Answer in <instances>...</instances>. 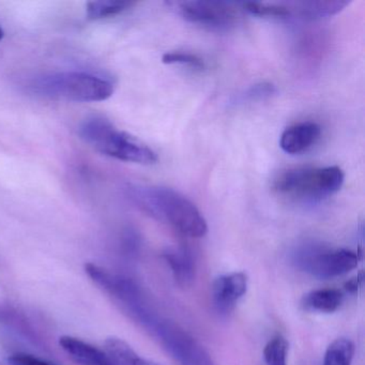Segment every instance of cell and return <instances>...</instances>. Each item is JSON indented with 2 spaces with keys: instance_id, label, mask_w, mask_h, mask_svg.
Wrapping results in <instances>:
<instances>
[{
  "instance_id": "1",
  "label": "cell",
  "mask_w": 365,
  "mask_h": 365,
  "mask_svg": "<svg viewBox=\"0 0 365 365\" xmlns=\"http://www.w3.org/2000/svg\"><path fill=\"white\" fill-rule=\"evenodd\" d=\"M128 195L147 215L168 224L183 236L202 238L208 232V224L197 207L175 190L132 185L128 187Z\"/></svg>"
},
{
  "instance_id": "2",
  "label": "cell",
  "mask_w": 365,
  "mask_h": 365,
  "mask_svg": "<svg viewBox=\"0 0 365 365\" xmlns=\"http://www.w3.org/2000/svg\"><path fill=\"white\" fill-rule=\"evenodd\" d=\"M345 174L339 166H300L282 172L272 187L281 197L303 204L322 202L341 190Z\"/></svg>"
},
{
  "instance_id": "3",
  "label": "cell",
  "mask_w": 365,
  "mask_h": 365,
  "mask_svg": "<svg viewBox=\"0 0 365 365\" xmlns=\"http://www.w3.org/2000/svg\"><path fill=\"white\" fill-rule=\"evenodd\" d=\"M78 134L91 148L108 157L142 165H151L158 161L157 153L150 147L117 129L103 117H89L83 121Z\"/></svg>"
},
{
  "instance_id": "4",
  "label": "cell",
  "mask_w": 365,
  "mask_h": 365,
  "mask_svg": "<svg viewBox=\"0 0 365 365\" xmlns=\"http://www.w3.org/2000/svg\"><path fill=\"white\" fill-rule=\"evenodd\" d=\"M29 91L40 97L63 101L102 102L115 91L110 81L87 72H59L40 76L29 83Z\"/></svg>"
},
{
  "instance_id": "5",
  "label": "cell",
  "mask_w": 365,
  "mask_h": 365,
  "mask_svg": "<svg viewBox=\"0 0 365 365\" xmlns=\"http://www.w3.org/2000/svg\"><path fill=\"white\" fill-rule=\"evenodd\" d=\"M292 262L303 272L328 279L341 277L356 268L359 255L347 249H333L317 243H305L296 250Z\"/></svg>"
},
{
  "instance_id": "6",
  "label": "cell",
  "mask_w": 365,
  "mask_h": 365,
  "mask_svg": "<svg viewBox=\"0 0 365 365\" xmlns=\"http://www.w3.org/2000/svg\"><path fill=\"white\" fill-rule=\"evenodd\" d=\"M180 365H217L209 352L178 324L155 314L145 327Z\"/></svg>"
},
{
  "instance_id": "7",
  "label": "cell",
  "mask_w": 365,
  "mask_h": 365,
  "mask_svg": "<svg viewBox=\"0 0 365 365\" xmlns=\"http://www.w3.org/2000/svg\"><path fill=\"white\" fill-rule=\"evenodd\" d=\"M173 5L185 21L210 31H230L238 22V11L230 4L194 0Z\"/></svg>"
},
{
  "instance_id": "8",
  "label": "cell",
  "mask_w": 365,
  "mask_h": 365,
  "mask_svg": "<svg viewBox=\"0 0 365 365\" xmlns=\"http://www.w3.org/2000/svg\"><path fill=\"white\" fill-rule=\"evenodd\" d=\"M249 279L243 272L221 275L212 284V300L217 311L228 313L247 294Z\"/></svg>"
},
{
  "instance_id": "9",
  "label": "cell",
  "mask_w": 365,
  "mask_h": 365,
  "mask_svg": "<svg viewBox=\"0 0 365 365\" xmlns=\"http://www.w3.org/2000/svg\"><path fill=\"white\" fill-rule=\"evenodd\" d=\"M322 128L316 123H296L287 128L279 138V146L288 155H299L309 150L319 140Z\"/></svg>"
},
{
  "instance_id": "10",
  "label": "cell",
  "mask_w": 365,
  "mask_h": 365,
  "mask_svg": "<svg viewBox=\"0 0 365 365\" xmlns=\"http://www.w3.org/2000/svg\"><path fill=\"white\" fill-rule=\"evenodd\" d=\"M164 259L180 287L193 285L196 277V262L193 254L185 247H170L163 253Z\"/></svg>"
},
{
  "instance_id": "11",
  "label": "cell",
  "mask_w": 365,
  "mask_h": 365,
  "mask_svg": "<svg viewBox=\"0 0 365 365\" xmlns=\"http://www.w3.org/2000/svg\"><path fill=\"white\" fill-rule=\"evenodd\" d=\"M59 345L80 365H115L106 350L99 349L76 337L61 336Z\"/></svg>"
},
{
  "instance_id": "12",
  "label": "cell",
  "mask_w": 365,
  "mask_h": 365,
  "mask_svg": "<svg viewBox=\"0 0 365 365\" xmlns=\"http://www.w3.org/2000/svg\"><path fill=\"white\" fill-rule=\"evenodd\" d=\"M349 1L346 0H318V1H302L288 4L292 16H300L304 20H322L331 18L343 11Z\"/></svg>"
},
{
  "instance_id": "13",
  "label": "cell",
  "mask_w": 365,
  "mask_h": 365,
  "mask_svg": "<svg viewBox=\"0 0 365 365\" xmlns=\"http://www.w3.org/2000/svg\"><path fill=\"white\" fill-rule=\"evenodd\" d=\"M344 294L335 288L313 290L305 294L302 305L305 309L318 313H333L343 303Z\"/></svg>"
},
{
  "instance_id": "14",
  "label": "cell",
  "mask_w": 365,
  "mask_h": 365,
  "mask_svg": "<svg viewBox=\"0 0 365 365\" xmlns=\"http://www.w3.org/2000/svg\"><path fill=\"white\" fill-rule=\"evenodd\" d=\"M104 350L115 365H160L142 358L129 344L118 337L106 339Z\"/></svg>"
},
{
  "instance_id": "15",
  "label": "cell",
  "mask_w": 365,
  "mask_h": 365,
  "mask_svg": "<svg viewBox=\"0 0 365 365\" xmlns=\"http://www.w3.org/2000/svg\"><path fill=\"white\" fill-rule=\"evenodd\" d=\"M354 354V343L346 337H339L327 348L322 365H351Z\"/></svg>"
},
{
  "instance_id": "16",
  "label": "cell",
  "mask_w": 365,
  "mask_h": 365,
  "mask_svg": "<svg viewBox=\"0 0 365 365\" xmlns=\"http://www.w3.org/2000/svg\"><path fill=\"white\" fill-rule=\"evenodd\" d=\"M133 6L130 1L121 0H102V1H91L87 4L86 14L88 20H101V19L115 16L125 11Z\"/></svg>"
},
{
  "instance_id": "17",
  "label": "cell",
  "mask_w": 365,
  "mask_h": 365,
  "mask_svg": "<svg viewBox=\"0 0 365 365\" xmlns=\"http://www.w3.org/2000/svg\"><path fill=\"white\" fill-rule=\"evenodd\" d=\"M243 9L252 16L288 19L292 16L289 5L286 3H245Z\"/></svg>"
},
{
  "instance_id": "18",
  "label": "cell",
  "mask_w": 365,
  "mask_h": 365,
  "mask_svg": "<svg viewBox=\"0 0 365 365\" xmlns=\"http://www.w3.org/2000/svg\"><path fill=\"white\" fill-rule=\"evenodd\" d=\"M288 343L283 336L273 337L264 346V361L266 365H287Z\"/></svg>"
},
{
  "instance_id": "19",
  "label": "cell",
  "mask_w": 365,
  "mask_h": 365,
  "mask_svg": "<svg viewBox=\"0 0 365 365\" xmlns=\"http://www.w3.org/2000/svg\"><path fill=\"white\" fill-rule=\"evenodd\" d=\"M162 61L165 65H183L194 69L202 70L206 67V63L197 55L191 53L170 52L165 53L162 57Z\"/></svg>"
},
{
  "instance_id": "20",
  "label": "cell",
  "mask_w": 365,
  "mask_h": 365,
  "mask_svg": "<svg viewBox=\"0 0 365 365\" xmlns=\"http://www.w3.org/2000/svg\"><path fill=\"white\" fill-rule=\"evenodd\" d=\"M277 93V89L272 84L269 83H262V84L255 85L250 88L245 93V99L247 100H262L264 98L271 97Z\"/></svg>"
},
{
  "instance_id": "21",
  "label": "cell",
  "mask_w": 365,
  "mask_h": 365,
  "mask_svg": "<svg viewBox=\"0 0 365 365\" xmlns=\"http://www.w3.org/2000/svg\"><path fill=\"white\" fill-rule=\"evenodd\" d=\"M10 365H54L27 354H16L8 359Z\"/></svg>"
},
{
  "instance_id": "22",
  "label": "cell",
  "mask_w": 365,
  "mask_h": 365,
  "mask_svg": "<svg viewBox=\"0 0 365 365\" xmlns=\"http://www.w3.org/2000/svg\"><path fill=\"white\" fill-rule=\"evenodd\" d=\"M4 36H5V33H4L3 27L0 26V41L3 40Z\"/></svg>"
}]
</instances>
